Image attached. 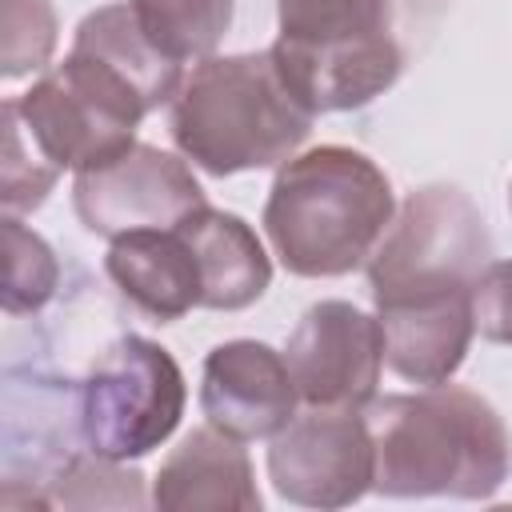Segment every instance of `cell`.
Segmentation results:
<instances>
[{
	"mask_svg": "<svg viewBox=\"0 0 512 512\" xmlns=\"http://www.w3.org/2000/svg\"><path fill=\"white\" fill-rule=\"evenodd\" d=\"M508 208H512V188H508Z\"/></svg>",
	"mask_w": 512,
	"mask_h": 512,
	"instance_id": "24",
	"label": "cell"
},
{
	"mask_svg": "<svg viewBox=\"0 0 512 512\" xmlns=\"http://www.w3.org/2000/svg\"><path fill=\"white\" fill-rule=\"evenodd\" d=\"M244 440L204 424L192 428L160 464L152 504L164 512H260V488Z\"/></svg>",
	"mask_w": 512,
	"mask_h": 512,
	"instance_id": "13",
	"label": "cell"
},
{
	"mask_svg": "<svg viewBox=\"0 0 512 512\" xmlns=\"http://www.w3.org/2000/svg\"><path fill=\"white\" fill-rule=\"evenodd\" d=\"M4 312L8 316H32L40 312L60 284V264L48 240L20 224V216H4Z\"/></svg>",
	"mask_w": 512,
	"mask_h": 512,
	"instance_id": "19",
	"label": "cell"
},
{
	"mask_svg": "<svg viewBox=\"0 0 512 512\" xmlns=\"http://www.w3.org/2000/svg\"><path fill=\"white\" fill-rule=\"evenodd\" d=\"M392 216L384 168L348 144H320L276 168L260 224L292 276L332 280L368 264Z\"/></svg>",
	"mask_w": 512,
	"mask_h": 512,
	"instance_id": "2",
	"label": "cell"
},
{
	"mask_svg": "<svg viewBox=\"0 0 512 512\" xmlns=\"http://www.w3.org/2000/svg\"><path fill=\"white\" fill-rule=\"evenodd\" d=\"M4 52L0 76L20 80L28 72H44L56 52V8L52 0H4Z\"/></svg>",
	"mask_w": 512,
	"mask_h": 512,
	"instance_id": "21",
	"label": "cell"
},
{
	"mask_svg": "<svg viewBox=\"0 0 512 512\" xmlns=\"http://www.w3.org/2000/svg\"><path fill=\"white\" fill-rule=\"evenodd\" d=\"M200 264V308L240 312L252 308L272 284V260L256 236V228L224 208H196L176 224Z\"/></svg>",
	"mask_w": 512,
	"mask_h": 512,
	"instance_id": "15",
	"label": "cell"
},
{
	"mask_svg": "<svg viewBox=\"0 0 512 512\" xmlns=\"http://www.w3.org/2000/svg\"><path fill=\"white\" fill-rule=\"evenodd\" d=\"M284 364L308 408H352L364 412L376 400L384 368L380 320L348 300H320L296 320Z\"/></svg>",
	"mask_w": 512,
	"mask_h": 512,
	"instance_id": "10",
	"label": "cell"
},
{
	"mask_svg": "<svg viewBox=\"0 0 512 512\" xmlns=\"http://www.w3.org/2000/svg\"><path fill=\"white\" fill-rule=\"evenodd\" d=\"M364 416L376 444V496L492 500L512 472L508 428L472 388L432 384L376 396Z\"/></svg>",
	"mask_w": 512,
	"mask_h": 512,
	"instance_id": "1",
	"label": "cell"
},
{
	"mask_svg": "<svg viewBox=\"0 0 512 512\" xmlns=\"http://www.w3.org/2000/svg\"><path fill=\"white\" fill-rule=\"evenodd\" d=\"M492 256V236L472 196L456 184H424L396 208L364 268L376 300L392 292L472 288Z\"/></svg>",
	"mask_w": 512,
	"mask_h": 512,
	"instance_id": "7",
	"label": "cell"
},
{
	"mask_svg": "<svg viewBox=\"0 0 512 512\" xmlns=\"http://www.w3.org/2000/svg\"><path fill=\"white\" fill-rule=\"evenodd\" d=\"M376 320L384 332V364L420 388L448 384L476 336L472 288H428L376 296Z\"/></svg>",
	"mask_w": 512,
	"mask_h": 512,
	"instance_id": "12",
	"label": "cell"
},
{
	"mask_svg": "<svg viewBox=\"0 0 512 512\" xmlns=\"http://www.w3.org/2000/svg\"><path fill=\"white\" fill-rule=\"evenodd\" d=\"M396 4V12H404L408 20H416V16H436V12H444V4H452V0H392Z\"/></svg>",
	"mask_w": 512,
	"mask_h": 512,
	"instance_id": "23",
	"label": "cell"
},
{
	"mask_svg": "<svg viewBox=\"0 0 512 512\" xmlns=\"http://www.w3.org/2000/svg\"><path fill=\"white\" fill-rule=\"evenodd\" d=\"M128 4L144 36L176 64L216 56L236 12V0H128Z\"/></svg>",
	"mask_w": 512,
	"mask_h": 512,
	"instance_id": "17",
	"label": "cell"
},
{
	"mask_svg": "<svg viewBox=\"0 0 512 512\" xmlns=\"http://www.w3.org/2000/svg\"><path fill=\"white\" fill-rule=\"evenodd\" d=\"M0 120H4V160H0V204H4V216H24V212H36L48 192L56 188V176L60 168L40 152V144L28 136L20 112H16V96L4 100L0 108Z\"/></svg>",
	"mask_w": 512,
	"mask_h": 512,
	"instance_id": "18",
	"label": "cell"
},
{
	"mask_svg": "<svg viewBox=\"0 0 512 512\" xmlns=\"http://www.w3.org/2000/svg\"><path fill=\"white\" fill-rule=\"evenodd\" d=\"M296 400L284 352L264 340H224L204 356L200 412L236 440H272L296 416Z\"/></svg>",
	"mask_w": 512,
	"mask_h": 512,
	"instance_id": "11",
	"label": "cell"
},
{
	"mask_svg": "<svg viewBox=\"0 0 512 512\" xmlns=\"http://www.w3.org/2000/svg\"><path fill=\"white\" fill-rule=\"evenodd\" d=\"M312 112L288 92L272 52L204 56L168 104V132L208 176L280 168L312 132Z\"/></svg>",
	"mask_w": 512,
	"mask_h": 512,
	"instance_id": "3",
	"label": "cell"
},
{
	"mask_svg": "<svg viewBox=\"0 0 512 512\" xmlns=\"http://www.w3.org/2000/svg\"><path fill=\"white\" fill-rule=\"evenodd\" d=\"M52 484H56L52 504H64V508H120V504L144 508L148 504L144 476L136 468H124V460H104L96 452L88 456L76 452Z\"/></svg>",
	"mask_w": 512,
	"mask_h": 512,
	"instance_id": "20",
	"label": "cell"
},
{
	"mask_svg": "<svg viewBox=\"0 0 512 512\" xmlns=\"http://www.w3.org/2000/svg\"><path fill=\"white\" fill-rule=\"evenodd\" d=\"M476 332L492 344H512V260H492L472 284Z\"/></svg>",
	"mask_w": 512,
	"mask_h": 512,
	"instance_id": "22",
	"label": "cell"
},
{
	"mask_svg": "<svg viewBox=\"0 0 512 512\" xmlns=\"http://www.w3.org/2000/svg\"><path fill=\"white\" fill-rule=\"evenodd\" d=\"M184 372L176 356L136 332L116 336L80 384V440L104 460H140L160 448L184 416Z\"/></svg>",
	"mask_w": 512,
	"mask_h": 512,
	"instance_id": "5",
	"label": "cell"
},
{
	"mask_svg": "<svg viewBox=\"0 0 512 512\" xmlns=\"http://www.w3.org/2000/svg\"><path fill=\"white\" fill-rule=\"evenodd\" d=\"M72 48L84 56H96L100 64H108L144 104L148 112H156L160 104H172L184 72L172 56H164L140 28L132 4H104L96 12H88L76 24Z\"/></svg>",
	"mask_w": 512,
	"mask_h": 512,
	"instance_id": "16",
	"label": "cell"
},
{
	"mask_svg": "<svg viewBox=\"0 0 512 512\" xmlns=\"http://www.w3.org/2000/svg\"><path fill=\"white\" fill-rule=\"evenodd\" d=\"M204 204L208 196L188 160L140 140L116 160L76 172L72 180V208L80 224L104 240L144 228H176Z\"/></svg>",
	"mask_w": 512,
	"mask_h": 512,
	"instance_id": "9",
	"label": "cell"
},
{
	"mask_svg": "<svg viewBox=\"0 0 512 512\" xmlns=\"http://www.w3.org/2000/svg\"><path fill=\"white\" fill-rule=\"evenodd\" d=\"M16 112L60 172H88L136 144L148 104L108 64L72 48L64 64L48 68L24 96H16Z\"/></svg>",
	"mask_w": 512,
	"mask_h": 512,
	"instance_id": "6",
	"label": "cell"
},
{
	"mask_svg": "<svg viewBox=\"0 0 512 512\" xmlns=\"http://www.w3.org/2000/svg\"><path fill=\"white\" fill-rule=\"evenodd\" d=\"M104 272L116 292L156 324H172L200 308V264L180 228H144L116 236Z\"/></svg>",
	"mask_w": 512,
	"mask_h": 512,
	"instance_id": "14",
	"label": "cell"
},
{
	"mask_svg": "<svg viewBox=\"0 0 512 512\" xmlns=\"http://www.w3.org/2000/svg\"><path fill=\"white\" fill-rule=\"evenodd\" d=\"M392 20V0H276L280 36L268 52L312 116L356 112L400 80Z\"/></svg>",
	"mask_w": 512,
	"mask_h": 512,
	"instance_id": "4",
	"label": "cell"
},
{
	"mask_svg": "<svg viewBox=\"0 0 512 512\" xmlns=\"http://www.w3.org/2000/svg\"><path fill=\"white\" fill-rule=\"evenodd\" d=\"M268 480L300 508H348L372 492L376 444L364 412L308 408L268 440Z\"/></svg>",
	"mask_w": 512,
	"mask_h": 512,
	"instance_id": "8",
	"label": "cell"
}]
</instances>
